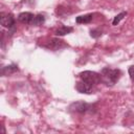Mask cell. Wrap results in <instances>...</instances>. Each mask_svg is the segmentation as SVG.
I'll list each match as a JSON object with an SVG mask.
<instances>
[{"mask_svg": "<svg viewBox=\"0 0 134 134\" xmlns=\"http://www.w3.org/2000/svg\"><path fill=\"white\" fill-rule=\"evenodd\" d=\"M99 73L102 75V82L109 87L114 86L121 76V71L119 69H112L109 67L103 68Z\"/></svg>", "mask_w": 134, "mask_h": 134, "instance_id": "1", "label": "cell"}, {"mask_svg": "<svg viewBox=\"0 0 134 134\" xmlns=\"http://www.w3.org/2000/svg\"><path fill=\"white\" fill-rule=\"evenodd\" d=\"M79 77H80V80L86 82L87 84H89L92 87L98 85L102 82L100 73L95 72V71H91V70H85V71L80 72L79 73Z\"/></svg>", "mask_w": 134, "mask_h": 134, "instance_id": "2", "label": "cell"}, {"mask_svg": "<svg viewBox=\"0 0 134 134\" xmlns=\"http://www.w3.org/2000/svg\"><path fill=\"white\" fill-rule=\"evenodd\" d=\"M93 109H94V105L88 104L82 100L74 102L69 106V111L74 113H80V114H86L88 112H92Z\"/></svg>", "mask_w": 134, "mask_h": 134, "instance_id": "3", "label": "cell"}, {"mask_svg": "<svg viewBox=\"0 0 134 134\" xmlns=\"http://www.w3.org/2000/svg\"><path fill=\"white\" fill-rule=\"evenodd\" d=\"M0 23L3 27L8 28L10 35L16 29V27H15V18L9 13H1L0 14Z\"/></svg>", "mask_w": 134, "mask_h": 134, "instance_id": "4", "label": "cell"}, {"mask_svg": "<svg viewBox=\"0 0 134 134\" xmlns=\"http://www.w3.org/2000/svg\"><path fill=\"white\" fill-rule=\"evenodd\" d=\"M43 46L45 48H48V49H51V50H59V49H62L64 47H67L68 45L65 43V41H63L61 39L50 38L47 42H45L43 44Z\"/></svg>", "mask_w": 134, "mask_h": 134, "instance_id": "5", "label": "cell"}, {"mask_svg": "<svg viewBox=\"0 0 134 134\" xmlns=\"http://www.w3.org/2000/svg\"><path fill=\"white\" fill-rule=\"evenodd\" d=\"M75 89L77 92L80 93H84V94H91L93 91V87L90 86L89 84H87L86 82L80 80L79 82L75 83Z\"/></svg>", "mask_w": 134, "mask_h": 134, "instance_id": "6", "label": "cell"}, {"mask_svg": "<svg viewBox=\"0 0 134 134\" xmlns=\"http://www.w3.org/2000/svg\"><path fill=\"white\" fill-rule=\"evenodd\" d=\"M34 18H35V15L29 12H23L18 15V21L23 24H28V25L31 24Z\"/></svg>", "mask_w": 134, "mask_h": 134, "instance_id": "7", "label": "cell"}, {"mask_svg": "<svg viewBox=\"0 0 134 134\" xmlns=\"http://www.w3.org/2000/svg\"><path fill=\"white\" fill-rule=\"evenodd\" d=\"M72 31H73V27L62 25V26H60L59 28L55 29L54 35L58 36V37H63V36H66V35H68V34H71Z\"/></svg>", "mask_w": 134, "mask_h": 134, "instance_id": "8", "label": "cell"}, {"mask_svg": "<svg viewBox=\"0 0 134 134\" xmlns=\"http://www.w3.org/2000/svg\"><path fill=\"white\" fill-rule=\"evenodd\" d=\"M19 71V68H18V65L16 64H10V65H7L5 67H2V70H1V73L2 75L6 76V75H10L15 72Z\"/></svg>", "mask_w": 134, "mask_h": 134, "instance_id": "9", "label": "cell"}, {"mask_svg": "<svg viewBox=\"0 0 134 134\" xmlns=\"http://www.w3.org/2000/svg\"><path fill=\"white\" fill-rule=\"evenodd\" d=\"M93 19V14H86V15H81L75 18V22L77 24H87L90 23Z\"/></svg>", "mask_w": 134, "mask_h": 134, "instance_id": "10", "label": "cell"}, {"mask_svg": "<svg viewBox=\"0 0 134 134\" xmlns=\"http://www.w3.org/2000/svg\"><path fill=\"white\" fill-rule=\"evenodd\" d=\"M44 22H45V16L38 14V15H35V18L32 20L30 26H41L44 24Z\"/></svg>", "mask_w": 134, "mask_h": 134, "instance_id": "11", "label": "cell"}, {"mask_svg": "<svg viewBox=\"0 0 134 134\" xmlns=\"http://www.w3.org/2000/svg\"><path fill=\"white\" fill-rule=\"evenodd\" d=\"M128 15V13L127 12H121V13H119V14H117L114 18H113V21H112V25H114V26H116V25H118V23L126 17Z\"/></svg>", "mask_w": 134, "mask_h": 134, "instance_id": "12", "label": "cell"}, {"mask_svg": "<svg viewBox=\"0 0 134 134\" xmlns=\"http://www.w3.org/2000/svg\"><path fill=\"white\" fill-rule=\"evenodd\" d=\"M103 35V30H100L99 28H94L90 30V37L93 39H97Z\"/></svg>", "mask_w": 134, "mask_h": 134, "instance_id": "13", "label": "cell"}, {"mask_svg": "<svg viewBox=\"0 0 134 134\" xmlns=\"http://www.w3.org/2000/svg\"><path fill=\"white\" fill-rule=\"evenodd\" d=\"M128 72H129V75H130V79L134 82V65H131L128 69Z\"/></svg>", "mask_w": 134, "mask_h": 134, "instance_id": "14", "label": "cell"}]
</instances>
